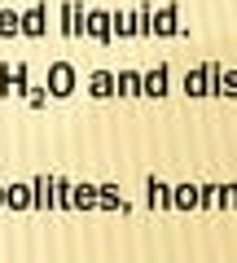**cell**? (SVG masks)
<instances>
[{
	"mask_svg": "<svg viewBox=\"0 0 237 263\" xmlns=\"http://www.w3.org/2000/svg\"><path fill=\"white\" fill-rule=\"evenodd\" d=\"M167 202H171V211H193V206H202V189L198 184H176Z\"/></svg>",
	"mask_w": 237,
	"mask_h": 263,
	"instance_id": "cell-1",
	"label": "cell"
},
{
	"mask_svg": "<svg viewBox=\"0 0 237 263\" xmlns=\"http://www.w3.org/2000/svg\"><path fill=\"white\" fill-rule=\"evenodd\" d=\"M141 84H145V88H141L145 97H162V92H167V70H162V66H154V70L141 79Z\"/></svg>",
	"mask_w": 237,
	"mask_h": 263,
	"instance_id": "cell-2",
	"label": "cell"
},
{
	"mask_svg": "<svg viewBox=\"0 0 237 263\" xmlns=\"http://www.w3.org/2000/svg\"><path fill=\"white\" fill-rule=\"evenodd\" d=\"M53 92L57 97L70 92V66H53Z\"/></svg>",
	"mask_w": 237,
	"mask_h": 263,
	"instance_id": "cell-3",
	"label": "cell"
},
{
	"mask_svg": "<svg viewBox=\"0 0 237 263\" xmlns=\"http://www.w3.org/2000/svg\"><path fill=\"white\" fill-rule=\"evenodd\" d=\"M167 193H171V189L162 184V180H150V206H162V211H167V206H171Z\"/></svg>",
	"mask_w": 237,
	"mask_h": 263,
	"instance_id": "cell-4",
	"label": "cell"
},
{
	"mask_svg": "<svg viewBox=\"0 0 237 263\" xmlns=\"http://www.w3.org/2000/svg\"><path fill=\"white\" fill-rule=\"evenodd\" d=\"M176 31V9H162L158 13V35H171Z\"/></svg>",
	"mask_w": 237,
	"mask_h": 263,
	"instance_id": "cell-5",
	"label": "cell"
},
{
	"mask_svg": "<svg viewBox=\"0 0 237 263\" xmlns=\"http://www.w3.org/2000/svg\"><path fill=\"white\" fill-rule=\"evenodd\" d=\"M110 84H114V79H110V75H97V79H93V92H97V97H105V92H114V88H110Z\"/></svg>",
	"mask_w": 237,
	"mask_h": 263,
	"instance_id": "cell-6",
	"label": "cell"
},
{
	"mask_svg": "<svg viewBox=\"0 0 237 263\" xmlns=\"http://www.w3.org/2000/svg\"><path fill=\"white\" fill-rule=\"evenodd\" d=\"M119 84H123V88H119V92H141V88H136V84H141V75H132V70H127V75L119 79Z\"/></svg>",
	"mask_w": 237,
	"mask_h": 263,
	"instance_id": "cell-7",
	"label": "cell"
},
{
	"mask_svg": "<svg viewBox=\"0 0 237 263\" xmlns=\"http://www.w3.org/2000/svg\"><path fill=\"white\" fill-rule=\"evenodd\" d=\"M101 193H105V197H101V206H105V211H114V206L123 211V202H119V197H114V189H101Z\"/></svg>",
	"mask_w": 237,
	"mask_h": 263,
	"instance_id": "cell-8",
	"label": "cell"
},
{
	"mask_svg": "<svg viewBox=\"0 0 237 263\" xmlns=\"http://www.w3.org/2000/svg\"><path fill=\"white\" fill-rule=\"evenodd\" d=\"M93 193H97V189H79V197H75V206H93V202H97Z\"/></svg>",
	"mask_w": 237,
	"mask_h": 263,
	"instance_id": "cell-9",
	"label": "cell"
}]
</instances>
